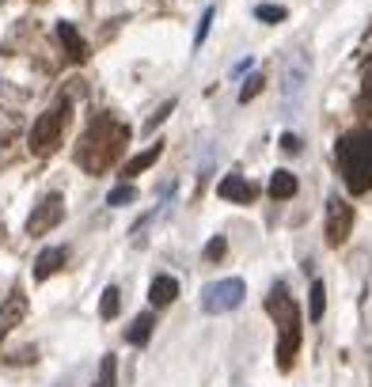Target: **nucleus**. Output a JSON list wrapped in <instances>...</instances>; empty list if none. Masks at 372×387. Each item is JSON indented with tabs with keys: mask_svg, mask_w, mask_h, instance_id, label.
<instances>
[{
	"mask_svg": "<svg viewBox=\"0 0 372 387\" xmlns=\"http://www.w3.org/2000/svg\"><path fill=\"white\" fill-rule=\"evenodd\" d=\"M349 231H354V205L346 197H331V205H327V243L342 247Z\"/></svg>",
	"mask_w": 372,
	"mask_h": 387,
	"instance_id": "7",
	"label": "nucleus"
},
{
	"mask_svg": "<svg viewBox=\"0 0 372 387\" xmlns=\"http://www.w3.org/2000/svg\"><path fill=\"white\" fill-rule=\"evenodd\" d=\"M175 296H179V281H175L171 273H156L148 285V300L156 307H168V304H175Z\"/></svg>",
	"mask_w": 372,
	"mask_h": 387,
	"instance_id": "11",
	"label": "nucleus"
},
{
	"mask_svg": "<svg viewBox=\"0 0 372 387\" xmlns=\"http://www.w3.org/2000/svg\"><path fill=\"white\" fill-rule=\"evenodd\" d=\"M281 148H285V152H300V137L297 133H285V137H281Z\"/></svg>",
	"mask_w": 372,
	"mask_h": 387,
	"instance_id": "27",
	"label": "nucleus"
},
{
	"mask_svg": "<svg viewBox=\"0 0 372 387\" xmlns=\"http://www.w3.org/2000/svg\"><path fill=\"white\" fill-rule=\"evenodd\" d=\"M118 312H122V289H118V285H106V289H103V304H99V315L103 319H114Z\"/></svg>",
	"mask_w": 372,
	"mask_h": 387,
	"instance_id": "18",
	"label": "nucleus"
},
{
	"mask_svg": "<svg viewBox=\"0 0 372 387\" xmlns=\"http://www.w3.org/2000/svg\"><path fill=\"white\" fill-rule=\"evenodd\" d=\"M217 194H221L224 202H251V197H255V186H251L244 175H224V179L217 182Z\"/></svg>",
	"mask_w": 372,
	"mask_h": 387,
	"instance_id": "10",
	"label": "nucleus"
},
{
	"mask_svg": "<svg viewBox=\"0 0 372 387\" xmlns=\"http://www.w3.org/2000/svg\"><path fill=\"white\" fill-rule=\"evenodd\" d=\"M160 156H163V145H160V141H156V145H152V148H145V152H137V156H133V160L126 163V168H122V179H133V175H141V171H148V168H152V163H156Z\"/></svg>",
	"mask_w": 372,
	"mask_h": 387,
	"instance_id": "13",
	"label": "nucleus"
},
{
	"mask_svg": "<svg viewBox=\"0 0 372 387\" xmlns=\"http://www.w3.org/2000/svg\"><path fill=\"white\" fill-rule=\"evenodd\" d=\"M61 217H65V197H61V194H46V197L35 205V213H31L27 231H31V236H46L50 228L61 224Z\"/></svg>",
	"mask_w": 372,
	"mask_h": 387,
	"instance_id": "8",
	"label": "nucleus"
},
{
	"mask_svg": "<svg viewBox=\"0 0 372 387\" xmlns=\"http://www.w3.org/2000/svg\"><path fill=\"white\" fill-rule=\"evenodd\" d=\"M255 16L262 19V23H281V19H285L289 12H285L281 4H258V8H255Z\"/></svg>",
	"mask_w": 372,
	"mask_h": 387,
	"instance_id": "21",
	"label": "nucleus"
},
{
	"mask_svg": "<svg viewBox=\"0 0 372 387\" xmlns=\"http://www.w3.org/2000/svg\"><path fill=\"white\" fill-rule=\"evenodd\" d=\"M224 251H228V243H224V236H217V239H209L205 243V262H217V258H224Z\"/></svg>",
	"mask_w": 372,
	"mask_h": 387,
	"instance_id": "25",
	"label": "nucleus"
},
{
	"mask_svg": "<svg viewBox=\"0 0 372 387\" xmlns=\"http://www.w3.org/2000/svg\"><path fill=\"white\" fill-rule=\"evenodd\" d=\"M65 121H69V103H53L46 114L35 118V126H31V152L35 156H50L61 145Z\"/></svg>",
	"mask_w": 372,
	"mask_h": 387,
	"instance_id": "4",
	"label": "nucleus"
},
{
	"mask_svg": "<svg viewBox=\"0 0 372 387\" xmlns=\"http://www.w3.org/2000/svg\"><path fill=\"white\" fill-rule=\"evenodd\" d=\"M23 315H27V300H23V293H12V296H8V304L0 307V338H4L8 330H12Z\"/></svg>",
	"mask_w": 372,
	"mask_h": 387,
	"instance_id": "12",
	"label": "nucleus"
},
{
	"mask_svg": "<svg viewBox=\"0 0 372 387\" xmlns=\"http://www.w3.org/2000/svg\"><path fill=\"white\" fill-rule=\"evenodd\" d=\"M152 327H156V315H152V312H141L133 323H129L126 342H129V346H145V342L152 338Z\"/></svg>",
	"mask_w": 372,
	"mask_h": 387,
	"instance_id": "14",
	"label": "nucleus"
},
{
	"mask_svg": "<svg viewBox=\"0 0 372 387\" xmlns=\"http://www.w3.org/2000/svg\"><path fill=\"white\" fill-rule=\"evenodd\" d=\"M126 145H129V126H122V121L111 118V114H95L92 126L84 129L80 145H76V163H80L84 171L99 175L118 160V152Z\"/></svg>",
	"mask_w": 372,
	"mask_h": 387,
	"instance_id": "1",
	"label": "nucleus"
},
{
	"mask_svg": "<svg viewBox=\"0 0 372 387\" xmlns=\"http://www.w3.org/2000/svg\"><path fill=\"white\" fill-rule=\"evenodd\" d=\"M262 87H266V76H258V72H255L244 87H239V103H251V99H255V95L262 92Z\"/></svg>",
	"mask_w": 372,
	"mask_h": 387,
	"instance_id": "22",
	"label": "nucleus"
},
{
	"mask_svg": "<svg viewBox=\"0 0 372 387\" xmlns=\"http://www.w3.org/2000/svg\"><path fill=\"white\" fill-rule=\"evenodd\" d=\"M65 262H69V251H65V247H46V251L35 258V281L53 278V273H58Z\"/></svg>",
	"mask_w": 372,
	"mask_h": 387,
	"instance_id": "9",
	"label": "nucleus"
},
{
	"mask_svg": "<svg viewBox=\"0 0 372 387\" xmlns=\"http://www.w3.org/2000/svg\"><path fill=\"white\" fill-rule=\"evenodd\" d=\"M114 380H118V361L106 353V357L99 361V376H95V387H114Z\"/></svg>",
	"mask_w": 372,
	"mask_h": 387,
	"instance_id": "19",
	"label": "nucleus"
},
{
	"mask_svg": "<svg viewBox=\"0 0 372 387\" xmlns=\"http://www.w3.org/2000/svg\"><path fill=\"white\" fill-rule=\"evenodd\" d=\"M338 171L349 194L372 190V129H354L338 141Z\"/></svg>",
	"mask_w": 372,
	"mask_h": 387,
	"instance_id": "3",
	"label": "nucleus"
},
{
	"mask_svg": "<svg viewBox=\"0 0 372 387\" xmlns=\"http://www.w3.org/2000/svg\"><path fill=\"white\" fill-rule=\"evenodd\" d=\"M357 110L361 114H372V65H368V72H365V87H361V99H357Z\"/></svg>",
	"mask_w": 372,
	"mask_h": 387,
	"instance_id": "23",
	"label": "nucleus"
},
{
	"mask_svg": "<svg viewBox=\"0 0 372 387\" xmlns=\"http://www.w3.org/2000/svg\"><path fill=\"white\" fill-rule=\"evenodd\" d=\"M129 202H137V190H133V186H129V182H122V186H114V190L111 194H106V205H129Z\"/></svg>",
	"mask_w": 372,
	"mask_h": 387,
	"instance_id": "20",
	"label": "nucleus"
},
{
	"mask_svg": "<svg viewBox=\"0 0 372 387\" xmlns=\"http://www.w3.org/2000/svg\"><path fill=\"white\" fill-rule=\"evenodd\" d=\"M58 38L65 42V50H69V53H72L76 61H84V58H87V46H84L80 31H76L72 23H58Z\"/></svg>",
	"mask_w": 372,
	"mask_h": 387,
	"instance_id": "16",
	"label": "nucleus"
},
{
	"mask_svg": "<svg viewBox=\"0 0 372 387\" xmlns=\"http://www.w3.org/2000/svg\"><path fill=\"white\" fill-rule=\"evenodd\" d=\"M247 296V285L239 278H221V281H209L202 289V307L209 315H224V312H236Z\"/></svg>",
	"mask_w": 372,
	"mask_h": 387,
	"instance_id": "5",
	"label": "nucleus"
},
{
	"mask_svg": "<svg viewBox=\"0 0 372 387\" xmlns=\"http://www.w3.org/2000/svg\"><path fill=\"white\" fill-rule=\"evenodd\" d=\"M209 23H213V8H205V16H202V23H198V35H194V46H202L205 35H209Z\"/></svg>",
	"mask_w": 372,
	"mask_h": 387,
	"instance_id": "26",
	"label": "nucleus"
},
{
	"mask_svg": "<svg viewBox=\"0 0 372 387\" xmlns=\"http://www.w3.org/2000/svg\"><path fill=\"white\" fill-rule=\"evenodd\" d=\"M270 197H273V202H289V197H297V175H292V171H273Z\"/></svg>",
	"mask_w": 372,
	"mask_h": 387,
	"instance_id": "15",
	"label": "nucleus"
},
{
	"mask_svg": "<svg viewBox=\"0 0 372 387\" xmlns=\"http://www.w3.org/2000/svg\"><path fill=\"white\" fill-rule=\"evenodd\" d=\"M327 312V285L323 281H312V296H308V319L312 323H319Z\"/></svg>",
	"mask_w": 372,
	"mask_h": 387,
	"instance_id": "17",
	"label": "nucleus"
},
{
	"mask_svg": "<svg viewBox=\"0 0 372 387\" xmlns=\"http://www.w3.org/2000/svg\"><path fill=\"white\" fill-rule=\"evenodd\" d=\"M171 110H175V99H168V103H163V107L156 110V114H152V118L145 121V133H156V126H163V118H168Z\"/></svg>",
	"mask_w": 372,
	"mask_h": 387,
	"instance_id": "24",
	"label": "nucleus"
},
{
	"mask_svg": "<svg viewBox=\"0 0 372 387\" xmlns=\"http://www.w3.org/2000/svg\"><path fill=\"white\" fill-rule=\"evenodd\" d=\"M266 312L273 315V323H278V369L289 372L292 361H297V353H300V342H304L300 307L289 296L285 285H273L270 296H266Z\"/></svg>",
	"mask_w": 372,
	"mask_h": 387,
	"instance_id": "2",
	"label": "nucleus"
},
{
	"mask_svg": "<svg viewBox=\"0 0 372 387\" xmlns=\"http://www.w3.org/2000/svg\"><path fill=\"white\" fill-rule=\"evenodd\" d=\"M308 76H312L308 53H289L285 76H281V99H285V110H297L300 107V92L308 87Z\"/></svg>",
	"mask_w": 372,
	"mask_h": 387,
	"instance_id": "6",
	"label": "nucleus"
}]
</instances>
